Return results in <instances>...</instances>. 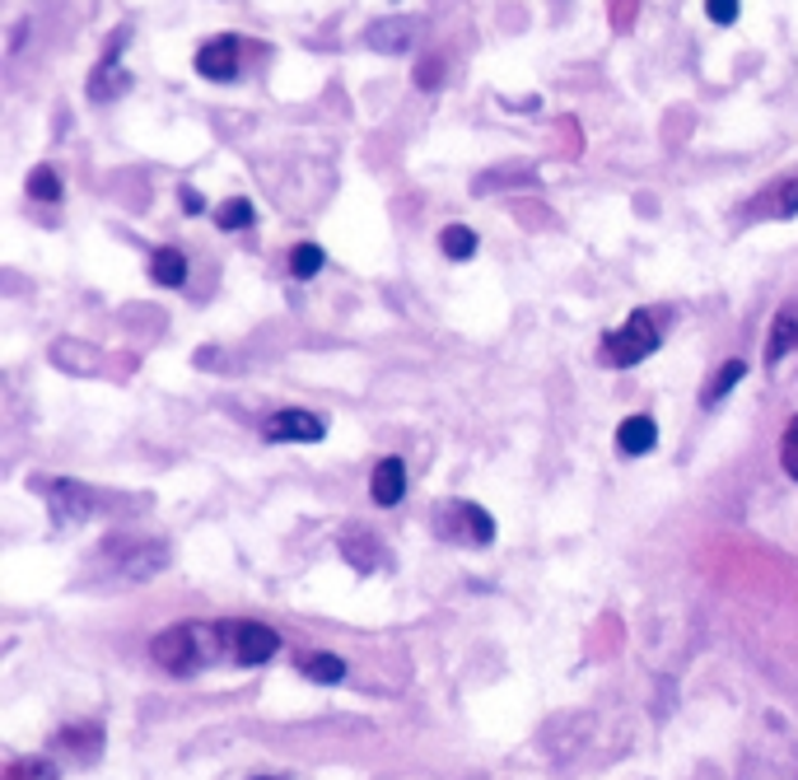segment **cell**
<instances>
[{
  "instance_id": "obj_1",
  "label": "cell",
  "mask_w": 798,
  "mask_h": 780,
  "mask_svg": "<svg viewBox=\"0 0 798 780\" xmlns=\"http://www.w3.org/2000/svg\"><path fill=\"white\" fill-rule=\"evenodd\" d=\"M603 351H607V361H612V365H639L645 355L659 351V332H654V318H649V314H631V318L617 327V332H607Z\"/></svg>"
},
{
  "instance_id": "obj_2",
  "label": "cell",
  "mask_w": 798,
  "mask_h": 780,
  "mask_svg": "<svg viewBox=\"0 0 798 780\" xmlns=\"http://www.w3.org/2000/svg\"><path fill=\"white\" fill-rule=\"evenodd\" d=\"M34 491H42L47 509H52V519L61 524H85L93 514V491L85 481H71V477H34Z\"/></svg>"
},
{
  "instance_id": "obj_3",
  "label": "cell",
  "mask_w": 798,
  "mask_h": 780,
  "mask_svg": "<svg viewBox=\"0 0 798 780\" xmlns=\"http://www.w3.org/2000/svg\"><path fill=\"white\" fill-rule=\"evenodd\" d=\"M220 631V645L233 654L239 664H266L271 654L280 650V636L271 627H262V621H229V627H215Z\"/></svg>"
},
{
  "instance_id": "obj_4",
  "label": "cell",
  "mask_w": 798,
  "mask_h": 780,
  "mask_svg": "<svg viewBox=\"0 0 798 780\" xmlns=\"http://www.w3.org/2000/svg\"><path fill=\"white\" fill-rule=\"evenodd\" d=\"M440 533L444 538H458V542H472V548H486V542L495 538V519L481 505H472V501H453V505H444L440 514Z\"/></svg>"
},
{
  "instance_id": "obj_5",
  "label": "cell",
  "mask_w": 798,
  "mask_h": 780,
  "mask_svg": "<svg viewBox=\"0 0 798 780\" xmlns=\"http://www.w3.org/2000/svg\"><path fill=\"white\" fill-rule=\"evenodd\" d=\"M262 435H266V440H276V444H318L327 435V426H322V416L286 407V412H276V416L262 420Z\"/></svg>"
},
{
  "instance_id": "obj_6",
  "label": "cell",
  "mask_w": 798,
  "mask_h": 780,
  "mask_svg": "<svg viewBox=\"0 0 798 780\" xmlns=\"http://www.w3.org/2000/svg\"><path fill=\"white\" fill-rule=\"evenodd\" d=\"M197 631L201 627H168L150 641V659L168 668V674H187L197 664Z\"/></svg>"
},
{
  "instance_id": "obj_7",
  "label": "cell",
  "mask_w": 798,
  "mask_h": 780,
  "mask_svg": "<svg viewBox=\"0 0 798 780\" xmlns=\"http://www.w3.org/2000/svg\"><path fill=\"white\" fill-rule=\"evenodd\" d=\"M197 71L206 75V80H233V71H239V38H215L197 52Z\"/></svg>"
},
{
  "instance_id": "obj_8",
  "label": "cell",
  "mask_w": 798,
  "mask_h": 780,
  "mask_svg": "<svg viewBox=\"0 0 798 780\" xmlns=\"http://www.w3.org/2000/svg\"><path fill=\"white\" fill-rule=\"evenodd\" d=\"M369 495H373V505H397L402 495H406V463L402 458H383L379 467H373V477H369Z\"/></svg>"
},
{
  "instance_id": "obj_9",
  "label": "cell",
  "mask_w": 798,
  "mask_h": 780,
  "mask_svg": "<svg viewBox=\"0 0 798 780\" xmlns=\"http://www.w3.org/2000/svg\"><path fill=\"white\" fill-rule=\"evenodd\" d=\"M654 444H659V426H654L649 416H625L621 426H617V449H621L625 458L649 454Z\"/></svg>"
},
{
  "instance_id": "obj_10",
  "label": "cell",
  "mask_w": 798,
  "mask_h": 780,
  "mask_svg": "<svg viewBox=\"0 0 798 780\" xmlns=\"http://www.w3.org/2000/svg\"><path fill=\"white\" fill-rule=\"evenodd\" d=\"M752 215H775V221L798 215V178H780L775 187H765V192L752 201Z\"/></svg>"
},
{
  "instance_id": "obj_11",
  "label": "cell",
  "mask_w": 798,
  "mask_h": 780,
  "mask_svg": "<svg viewBox=\"0 0 798 780\" xmlns=\"http://www.w3.org/2000/svg\"><path fill=\"white\" fill-rule=\"evenodd\" d=\"M411 34H416L411 20H379V24H369V47L383 56H397L411 47Z\"/></svg>"
},
{
  "instance_id": "obj_12",
  "label": "cell",
  "mask_w": 798,
  "mask_h": 780,
  "mask_svg": "<svg viewBox=\"0 0 798 780\" xmlns=\"http://www.w3.org/2000/svg\"><path fill=\"white\" fill-rule=\"evenodd\" d=\"M150 276L160 280V286L178 290L182 280H187V253H178V248H160V253L150 257Z\"/></svg>"
},
{
  "instance_id": "obj_13",
  "label": "cell",
  "mask_w": 798,
  "mask_h": 780,
  "mask_svg": "<svg viewBox=\"0 0 798 780\" xmlns=\"http://www.w3.org/2000/svg\"><path fill=\"white\" fill-rule=\"evenodd\" d=\"M794 347H798V318H794V314H780V318L771 323V341H765V361L780 365Z\"/></svg>"
},
{
  "instance_id": "obj_14",
  "label": "cell",
  "mask_w": 798,
  "mask_h": 780,
  "mask_svg": "<svg viewBox=\"0 0 798 780\" xmlns=\"http://www.w3.org/2000/svg\"><path fill=\"white\" fill-rule=\"evenodd\" d=\"M440 248H444L448 262H467V257H477V234L467 229V225H448L440 234Z\"/></svg>"
},
{
  "instance_id": "obj_15",
  "label": "cell",
  "mask_w": 798,
  "mask_h": 780,
  "mask_svg": "<svg viewBox=\"0 0 798 780\" xmlns=\"http://www.w3.org/2000/svg\"><path fill=\"white\" fill-rule=\"evenodd\" d=\"M300 674L313 678V682H341V678H346V664H341L337 654H304Z\"/></svg>"
},
{
  "instance_id": "obj_16",
  "label": "cell",
  "mask_w": 798,
  "mask_h": 780,
  "mask_svg": "<svg viewBox=\"0 0 798 780\" xmlns=\"http://www.w3.org/2000/svg\"><path fill=\"white\" fill-rule=\"evenodd\" d=\"M127 89V75H122V66H117V56H107L99 71H93V80H89V99H107V93H122Z\"/></svg>"
},
{
  "instance_id": "obj_17",
  "label": "cell",
  "mask_w": 798,
  "mask_h": 780,
  "mask_svg": "<svg viewBox=\"0 0 798 780\" xmlns=\"http://www.w3.org/2000/svg\"><path fill=\"white\" fill-rule=\"evenodd\" d=\"M322 262H327V253H322L318 243H294V248H290V272L300 276V280L318 276V272H322Z\"/></svg>"
},
{
  "instance_id": "obj_18",
  "label": "cell",
  "mask_w": 798,
  "mask_h": 780,
  "mask_svg": "<svg viewBox=\"0 0 798 780\" xmlns=\"http://www.w3.org/2000/svg\"><path fill=\"white\" fill-rule=\"evenodd\" d=\"M215 225L220 229H248L253 225V201L248 197H229L220 211H215Z\"/></svg>"
},
{
  "instance_id": "obj_19",
  "label": "cell",
  "mask_w": 798,
  "mask_h": 780,
  "mask_svg": "<svg viewBox=\"0 0 798 780\" xmlns=\"http://www.w3.org/2000/svg\"><path fill=\"white\" fill-rule=\"evenodd\" d=\"M28 197H38V201H61V178H56V168L38 164L34 174H28Z\"/></svg>"
},
{
  "instance_id": "obj_20",
  "label": "cell",
  "mask_w": 798,
  "mask_h": 780,
  "mask_svg": "<svg viewBox=\"0 0 798 780\" xmlns=\"http://www.w3.org/2000/svg\"><path fill=\"white\" fill-rule=\"evenodd\" d=\"M743 374H747V361H729V365H719L714 383H706V407H710V402H719V398H724L729 388L743 379Z\"/></svg>"
},
{
  "instance_id": "obj_21",
  "label": "cell",
  "mask_w": 798,
  "mask_h": 780,
  "mask_svg": "<svg viewBox=\"0 0 798 780\" xmlns=\"http://www.w3.org/2000/svg\"><path fill=\"white\" fill-rule=\"evenodd\" d=\"M5 780H56V767L42 757H24V762H14Z\"/></svg>"
},
{
  "instance_id": "obj_22",
  "label": "cell",
  "mask_w": 798,
  "mask_h": 780,
  "mask_svg": "<svg viewBox=\"0 0 798 780\" xmlns=\"http://www.w3.org/2000/svg\"><path fill=\"white\" fill-rule=\"evenodd\" d=\"M780 463H785V473L798 481V416L789 420V430H785V440H780Z\"/></svg>"
},
{
  "instance_id": "obj_23",
  "label": "cell",
  "mask_w": 798,
  "mask_h": 780,
  "mask_svg": "<svg viewBox=\"0 0 798 780\" xmlns=\"http://www.w3.org/2000/svg\"><path fill=\"white\" fill-rule=\"evenodd\" d=\"M706 14L714 24H733L738 20V0H706Z\"/></svg>"
},
{
  "instance_id": "obj_24",
  "label": "cell",
  "mask_w": 798,
  "mask_h": 780,
  "mask_svg": "<svg viewBox=\"0 0 798 780\" xmlns=\"http://www.w3.org/2000/svg\"><path fill=\"white\" fill-rule=\"evenodd\" d=\"M416 85H420V89H434V85H440V56H426V61H420Z\"/></svg>"
},
{
  "instance_id": "obj_25",
  "label": "cell",
  "mask_w": 798,
  "mask_h": 780,
  "mask_svg": "<svg viewBox=\"0 0 798 780\" xmlns=\"http://www.w3.org/2000/svg\"><path fill=\"white\" fill-rule=\"evenodd\" d=\"M178 201H182V211H201V206H206V201H201V192H192V187H182Z\"/></svg>"
},
{
  "instance_id": "obj_26",
  "label": "cell",
  "mask_w": 798,
  "mask_h": 780,
  "mask_svg": "<svg viewBox=\"0 0 798 780\" xmlns=\"http://www.w3.org/2000/svg\"><path fill=\"white\" fill-rule=\"evenodd\" d=\"M257 780H276V776H257Z\"/></svg>"
}]
</instances>
